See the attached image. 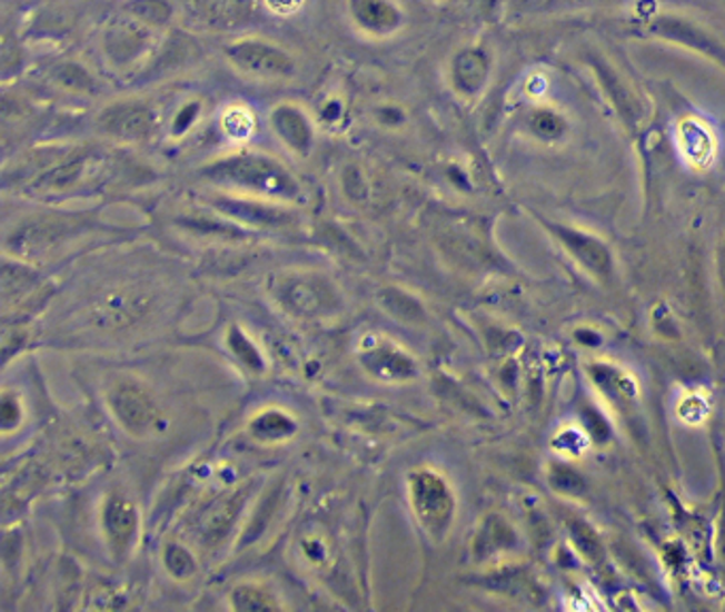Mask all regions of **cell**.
Masks as SVG:
<instances>
[{
  "instance_id": "cell-13",
  "label": "cell",
  "mask_w": 725,
  "mask_h": 612,
  "mask_svg": "<svg viewBox=\"0 0 725 612\" xmlns=\"http://www.w3.org/2000/svg\"><path fill=\"white\" fill-rule=\"evenodd\" d=\"M678 147L694 166H706L715 156V139L711 130L696 118H683L677 126Z\"/></svg>"
},
{
  "instance_id": "cell-23",
  "label": "cell",
  "mask_w": 725,
  "mask_h": 612,
  "mask_svg": "<svg viewBox=\"0 0 725 612\" xmlns=\"http://www.w3.org/2000/svg\"><path fill=\"white\" fill-rule=\"evenodd\" d=\"M568 534H570L577 551L585 560H589L592 564H598L603 560L605 546H603V541L598 539V534L592 530V525L575 519V521L568 523Z\"/></svg>"
},
{
  "instance_id": "cell-33",
  "label": "cell",
  "mask_w": 725,
  "mask_h": 612,
  "mask_svg": "<svg viewBox=\"0 0 725 612\" xmlns=\"http://www.w3.org/2000/svg\"><path fill=\"white\" fill-rule=\"evenodd\" d=\"M267 7L268 13L277 16V18H291L296 16L307 0H262Z\"/></svg>"
},
{
  "instance_id": "cell-18",
  "label": "cell",
  "mask_w": 725,
  "mask_h": 612,
  "mask_svg": "<svg viewBox=\"0 0 725 612\" xmlns=\"http://www.w3.org/2000/svg\"><path fill=\"white\" fill-rule=\"evenodd\" d=\"M49 79L53 86L75 95H95L98 90L97 77L75 60L56 62L49 69Z\"/></svg>"
},
{
  "instance_id": "cell-25",
  "label": "cell",
  "mask_w": 725,
  "mask_h": 612,
  "mask_svg": "<svg viewBox=\"0 0 725 612\" xmlns=\"http://www.w3.org/2000/svg\"><path fill=\"white\" fill-rule=\"evenodd\" d=\"M381 305L386 308L387 313H391L394 317L403 319V322H411L417 324L424 319V308L421 305L411 298L409 294L400 292V289H387L381 294Z\"/></svg>"
},
{
  "instance_id": "cell-11",
  "label": "cell",
  "mask_w": 725,
  "mask_h": 612,
  "mask_svg": "<svg viewBox=\"0 0 725 612\" xmlns=\"http://www.w3.org/2000/svg\"><path fill=\"white\" fill-rule=\"evenodd\" d=\"M111 406L121 425L132 434H143L156 419L153 402L149 401V396L141 387L132 383H121L120 387L111 394Z\"/></svg>"
},
{
  "instance_id": "cell-20",
  "label": "cell",
  "mask_w": 725,
  "mask_h": 612,
  "mask_svg": "<svg viewBox=\"0 0 725 612\" xmlns=\"http://www.w3.org/2000/svg\"><path fill=\"white\" fill-rule=\"evenodd\" d=\"M123 13L139 20L141 24L162 32L169 28L175 18V7L170 0H126Z\"/></svg>"
},
{
  "instance_id": "cell-35",
  "label": "cell",
  "mask_w": 725,
  "mask_h": 612,
  "mask_svg": "<svg viewBox=\"0 0 725 612\" xmlns=\"http://www.w3.org/2000/svg\"><path fill=\"white\" fill-rule=\"evenodd\" d=\"M585 417H587V425H589V434H592V438H596V441H606V438H608V427H606V422L603 419V415L596 413L594 408H587Z\"/></svg>"
},
{
  "instance_id": "cell-38",
  "label": "cell",
  "mask_w": 725,
  "mask_h": 612,
  "mask_svg": "<svg viewBox=\"0 0 725 612\" xmlns=\"http://www.w3.org/2000/svg\"><path fill=\"white\" fill-rule=\"evenodd\" d=\"M719 279H722V285H724L725 292V243L722 247V254H719Z\"/></svg>"
},
{
  "instance_id": "cell-19",
  "label": "cell",
  "mask_w": 725,
  "mask_h": 612,
  "mask_svg": "<svg viewBox=\"0 0 725 612\" xmlns=\"http://www.w3.org/2000/svg\"><path fill=\"white\" fill-rule=\"evenodd\" d=\"M589 377L605 392L608 398L619 402L634 401L638 396V387L634 378L628 377L624 371L608 366V364H592Z\"/></svg>"
},
{
  "instance_id": "cell-7",
  "label": "cell",
  "mask_w": 725,
  "mask_h": 612,
  "mask_svg": "<svg viewBox=\"0 0 725 612\" xmlns=\"http://www.w3.org/2000/svg\"><path fill=\"white\" fill-rule=\"evenodd\" d=\"M100 128L120 141H146L158 126V113L146 100H120L100 113Z\"/></svg>"
},
{
  "instance_id": "cell-12",
  "label": "cell",
  "mask_w": 725,
  "mask_h": 612,
  "mask_svg": "<svg viewBox=\"0 0 725 612\" xmlns=\"http://www.w3.org/2000/svg\"><path fill=\"white\" fill-rule=\"evenodd\" d=\"M284 300L300 315H317L335 308L337 298L326 283L317 279H294L284 287Z\"/></svg>"
},
{
  "instance_id": "cell-36",
  "label": "cell",
  "mask_w": 725,
  "mask_h": 612,
  "mask_svg": "<svg viewBox=\"0 0 725 612\" xmlns=\"http://www.w3.org/2000/svg\"><path fill=\"white\" fill-rule=\"evenodd\" d=\"M377 119L387 126H398L405 121V113L396 105H384L377 109Z\"/></svg>"
},
{
  "instance_id": "cell-29",
  "label": "cell",
  "mask_w": 725,
  "mask_h": 612,
  "mask_svg": "<svg viewBox=\"0 0 725 612\" xmlns=\"http://www.w3.org/2000/svg\"><path fill=\"white\" fill-rule=\"evenodd\" d=\"M200 113H202V102H200V100H186V102L177 109V113L172 116V124H170L172 135H175L177 139H181V137L192 128L193 124L198 121Z\"/></svg>"
},
{
  "instance_id": "cell-27",
  "label": "cell",
  "mask_w": 725,
  "mask_h": 612,
  "mask_svg": "<svg viewBox=\"0 0 725 612\" xmlns=\"http://www.w3.org/2000/svg\"><path fill=\"white\" fill-rule=\"evenodd\" d=\"M294 432V424L281 413H267L254 424V434L262 441H279Z\"/></svg>"
},
{
  "instance_id": "cell-32",
  "label": "cell",
  "mask_w": 725,
  "mask_h": 612,
  "mask_svg": "<svg viewBox=\"0 0 725 612\" xmlns=\"http://www.w3.org/2000/svg\"><path fill=\"white\" fill-rule=\"evenodd\" d=\"M167 565H169L170 572L175 576H179V579H183V576H188L193 572L192 555L181 546H170L169 551H167Z\"/></svg>"
},
{
  "instance_id": "cell-15",
  "label": "cell",
  "mask_w": 725,
  "mask_h": 612,
  "mask_svg": "<svg viewBox=\"0 0 725 612\" xmlns=\"http://www.w3.org/2000/svg\"><path fill=\"white\" fill-rule=\"evenodd\" d=\"M88 170H90V158L88 156H73L69 160L58 162L46 172H41L32 181V189H37V191H67V189L77 188L83 181Z\"/></svg>"
},
{
  "instance_id": "cell-14",
  "label": "cell",
  "mask_w": 725,
  "mask_h": 612,
  "mask_svg": "<svg viewBox=\"0 0 725 612\" xmlns=\"http://www.w3.org/2000/svg\"><path fill=\"white\" fill-rule=\"evenodd\" d=\"M137 523H139L137 511L128 500L113 497L107 504V509H105V527H107L111 546L116 549L118 555H121L130 546V542L135 539V532H137Z\"/></svg>"
},
{
  "instance_id": "cell-1",
  "label": "cell",
  "mask_w": 725,
  "mask_h": 612,
  "mask_svg": "<svg viewBox=\"0 0 725 612\" xmlns=\"http://www.w3.org/2000/svg\"><path fill=\"white\" fill-rule=\"evenodd\" d=\"M202 177L211 184L245 189L275 200L300 198V184L279 160L260 151H241L216 160L202 168Z\"/></svg>"
},
{
  "instance_id": "cell-22",
  "label": "cell",
  "mask_w": 725,
  "mask_h": 612,
  "mask_svg": "<svg viewBox=\"0 0 725 612\" xmlns=\"http://www.w3.org/2000/svg\"><path fill=\"white\" fill-rule=\"evenodd\" d=\"M547 481L549 487L559 495L580 497L587 492V481L583 478V474L566 462H552L547 468Z\"/></svg>"
},
{
  "instance_id": "cell-8",
  "label": "cell",
  "mask_w": 725,
  "mask_h": 612,
  "mask_svg": "<svg viewBox=\"0 0 725 612\" xmlns=\"http://www.w3.org/2000/svg\"><path fill=\"white\" fill-rule=\"evenodd\" d=\"M491 75V56L479 46L458 49L449 62V83L461 98H477Z\"/></svg>"
},
{
  "instance_id": "cell-10",
  "label": "cell",
  "mask_w": 725,
  "mask_h": 612,
  "mask_svg": "<svg viewBox=\"0 0 725 612\" xmlns=\"http://www.w3.org/2000/svg\"><path fill=\"white\" fill-rule=\"evenodd\" d=\"M657 37H664L668 41H675L678 46L701 51L704 56L717 60L725 67V48L701 26L692 24L687 20H681L677 16H664L652 26Z\"/></svg>"
},
{
  "instance_id": "cell-24",
  "label": "cell",
  "mask_w": 725,
  "mask_h": 612,
  "mask_svg": "<svg viewBox=\"0 0 725 612\" xmlns=\"http://www.w3.org/2000/svg\"><path fill=\"white\" fill-rule=\"evenodd\" d=\"M370 371H377L381 377L409 378L415 375V366L411 359L405 354H398L394 349H381L373 355V364H368Z\"/></svg>"
},
{
  "instance_id": "cell-37",
  "label": "cell",
  "mask_w": 725,
  "mask_h": 612,
  "mask_svg": "<svg viewBox=\"0 0 725 612\" xmlns=\"http://www.w3.org/2000/svg\"><path fill=\"white\" fill-rule=\"evenodd\" d=\"M324 118L328 119V121H335V119L340 118V102L339 100H330L326 107H324V113H321Z\"/></svg>"
},
{
  "instance_id": "cell-34",
  "label": "cell",
  "mask_w": 725,
  "mask_h": 612,
  "mask_svg": "<svg viewBox=\"0 0 725 612\" xmlns=\"http://www.w3.org/2000/svg\"><path fill=\"white\" fill-rule=\"evenodd\" d=\"M230 343H232V347H235V352H237V355L241 357L242 362H247L249 366H260V355H258V352L247 343V338H242L241 334L239 332L235 330L232 332V336H230Z\"/></svg>"
},
{
  "instance_id": "cell-4",
  "label": "cell",
  "mask_w": 725,
  "mask_h": 612,
  "mask_svg": "<svg viewBox=\"0 0 725 612\" xmlns=\"http://www.w3.org/2000/svg\"><path fill=\"white\" fill-rule=\"evenodd\" d=\"M413 511L433 539H443L456 515V500L440 474L430 471L415 472L409 478Z\"/></svg>"
},
{
  "instance_id": "cell-2",
  "label": "cell",
  "mask_w": 725,
  "mask_h": 612,
  "mask_svg": "<svg viewBox=\"0 0 725 612\" xmlns=\"http://www.w3.org/2000/svg\"><path fill=\"white\" fill-rule=\"evenodd\" d=\"M221 53L235 71L260 81H284L298 72V62L290 49L258 34L232 39Z\"/></svg>"
},
{
  "instance_id": "cell-26",
  "label": "cell",
  "mask_w": 725,
  "mask_h": 612,
  "mask_svg": "<svg viewBox=\"0 0 725 612\" xmlns=\"http://www.w3.org/2000/svg\"><path fill=\"white\" fill-rule=\"evenodd\" d=\"M221 126H224V130H226L228 137H232V139H245V137L251 135L256 121H254V116H251V111L247 107L232 105V107L226 109V113L221 118Z\"/></svg>"
},
{
  "instance_id": "cell-30",
  "label": "cell",
  "mask_w": 725,
  "mask_h": 612,
  "mask_svg": "<svg viewBox=\"0 0 725 612\" xmlns=\"http://www.w3.org/2000/svg\"><path fill=\"white\" fill-rule=\"evenodd\" d=\"M342 189L354 203H364L368 198V184L358 166H347L342 172Z\"/></svg>"
},
{
  "instance_id": "cell-9",
  "label": "cell",
  "mask_w": 725,
  "mask_h": 612,
  "mask_svg": "<svg viewBox=\"0 0 725 612\" xmlns=\"http://www.w3.org/2000/svg\"><path fill=\"white\" fill-rule=\"evenodd\" d=\"M268 121L277 139L296 156L305 158L311 154L315 142L314 119L305 107H300L298 102H279L270 111Z\"/></svg>"
},
{
  "instance_id": "cell-3",
  "label": "cell",
  "mask_w": 725,
  "mask_h": 612,
  "mask_svg": "<svg viewBox=\"0 0 725 612\" xmlns=\"http://www.w3.org/2000/svg\"><path fill=\"white\" fill-rule=\"evenodd\" d=\"M160 30L141 24L139 20L121 13L102 30L100 49L105 62L118 72H135L143 67L153 51L160 48Z\"/></svg>"
},
{
  "instance_id": "cell-16",
  "label": "cell",
  "mask_w": 725,
  "mask_h": 612,
  "mask_svg": "<svg viewBox=\"0 0 725 612\" xmlns=\"http://www.w3.org/2000/svg\"><path fill=\"white\" fill-rule=\"evenodd\" d=\"M517 544V536L513 532V527L508 525L507 521L503 517H487L475 539V555L479 560H485V557H491L496 553H503V551H508Z\"/></svg>"
},
{
  "instance_id": "cell-5",
  "label": "cell",
  "mask_w": 725,
  "mask_h": 612,
  "mask_svg": "<svg viewBox=\"0 0 725 612\" xmlns=\"http://www.w3.org/2000/svg\"><path fill=\"white\" fill-rule=\"evenodd\" d=\"M543 226L562 245V249L594 279L606 283L613 277L615 259H613V251L608 249V245L603 238H598L592 233H585L575 226L552 224V221H543Z\"/></svg>"
},
{
  "instance_id": "cell-6",
  "label": "cell",
  "mask_w": 725,
  "mask_h": 612,
  "mask_svg": "<svg viewBox=\"0 0 725 612\" xmlns=\"http://www.w3.org/2000/svg\"><path fill=\"white\" fill-rule=\"evenodd\" d=\"M345 7L351 26L375 41L396 37L407 24V13L398 0H347Z\"/></svg>"
},
{
  "instance_id": "cell-17",
  "label": "cell",
  "mask_w": 725,
  "mask_h": 612,
  "mask_svg": "<svg viewBox=\"0 0 725 612\" xmlns=\"http://www.w3.org/2000/svg\"><path fill=\"white\" fill-rule=\"evenodd\" d=\"M216 207L232 217H239L251 224H284L288 221V213L281 211L279 207H268L267 203H249L241 198H226L221 196L216 200Z\"/></svg>"
},
{
  "instance_id": "cell-31",
  "label": "cell",
  "mask_w": 725,
  "mask_h": 612,
  "mask_svg": "<svg viewBox=\"0 0 725 612\" xmlns=\"http://www.w3.org/2000/svg\"><path fill=\"white\" fill-rule=\"evenodd\" d=\"M587 445H589V443H587V436H583V434L577 432V430H562L556 438H554V447H556L559 453L570 455V457L580 455L583 448L587 447Z\"/></svg>"
},
{
  "instance_id": "cell-21",
  "label": "cell",
  "mask_w": 725,
  "mask_h": 612,
  "mask_svg": "<svg viewBox=\"0 0 725 612\" xmlns=\"http://www.w3.org/2000/svg\"><path fill=\"white\" fill-rule=\"evenodd\" d=\"M528 130L538 141L559 142L568 135V121L552 107H536L528 116Z\"/></svg>"
},
{
  "instance_id": "cell-28",
  "label": "cell",
  "mask_w": 725,
  "mask_h": 612,
  "mask_svg": "<svg viewBox=\"0 0 725 612\" xmlns=\"http://www.w3.org/2000/svg\"><path fill=\"white\" fill-rule=\"evenodd\" d=\"M232 604L239 611H265L272 609L275 602L268 598L265 591L256 588H239L232 595Z\"/></svg>"
}]
</instances>
